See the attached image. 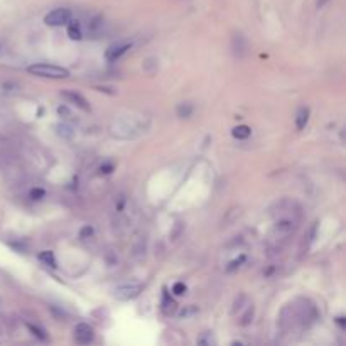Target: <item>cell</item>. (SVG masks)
<instances>
[{"mask_svg": "<svg viewBox=\"0 0 346 346\" xmlns=\"http://www.w3.org/2000/svg\"><path fill=\"white\" fill-rule=\"evenodd\" d=\"M29 73L35 74V76H41V78H68L69 76V71L66 68H61V66H56V64H47V63H39V64L29 66Z\"/></svg>", "mask_w": 346, "mask_h": 346, "instance_id": "obj_1", "label": "cell"}, {"mask_svg": "<svg viewBox=\"0 0 346 346\" xmlns=\"http://www.w3.org/2000/svg\"><path fill=\"white\" fill-rule=\"evenodd\" d=\"M69 20H71V10H68V8H54V10L44 17V22L47 25H52V27L66 25Z\"/></svg>", "mask_w": 346, "mask_h": 346, "instance_id": "obj_2", "label": "cell"}, {"mask_svg": "<svg viewBox=\"0 0 346 346\" xmlns=\"http://www.w3.org/2000/svg\"><path fill=\"white\" fill-rule=\"evenodd\" d=\"M144 287L140 284H128V286H120L115 289V297L118 301H130V299H135L137 296L140 294Z\"/></svg>", "mask_w": 346, "mask_h": 346, "instance_id": "obj_3", "label": "cell"}, {"mask_svg": "<svg viewBox=\"0 0 346 346\" xmlns=\"http://www.w3.org/2000/svg\"><path fill=\"white\" fill-rule=\"evenodd\" d=\"M74 340L78 341L79 345H88L95 340V331L90 325L86 323H79V325L74 328Z\"/></svg>", "mask_w": 346, "mask_h": 346, "instance_id": "obj_4", "label": "cell"}, {"mask_svg": "<svg viewBox=\"0 0 346 346\" xmlns=\"http://www.w3.org/2000/svg\"><path fill=\"white\" fill-rule=\"evenodd\" d=\"M232 47H233V52L237 54L238 57H243L247 54L248 51V41L245 39V35L243 34H235L233 39H232Z\"/></svg>", "mask_w": 346, "mask_h": 346, "instance_id": "obj_5", "label": "cell"}, {"mask_svg": "<svg viewBox=\"0 0 346 346\" xmlns=\"http://www.w3.org/2000/svg\"><path fill=\"white\" fill-rule=\"evenodd\" d=\"M61 95H63V98L68 100L69 103L76 105L78 108L85 110V112H88V110H90V105H88L86 98H85V96L79 95V93H76V91H63Z\"/></svg>", "mask_w": 346, "mask_h": 346, "instance_id": "obj_6", "label": "cell"}, {"mask_svg": "<svg viewBox=\"0 0 346 346\" xmlns=\"http://www.w3.org/2000/svg\"><path fill=\"white\" fill-rule=\"evenodd\" d=\"M130 49V46L128 44H117V46H112V47H108L105 52V57L108 61H117L118 57H120L122 54H125V52Z\"/></svg>", "mask_w": 346, "mask_h": 346, "instance_id": "obj_7", "label": "cell"}, {"mask_svg": "<svg viewBox=\"0 0 346 346\" xmlns=\"http://www.w3.org/2000/svg\"><path fill=\"white\" fill-rule=\"evenodd\" d=\"M308 120H309V108L303 106V108H299V112H297V117H296V127H297V130H303V128L306 127V123H308Z\"/></svg>", "mask_w": 346, "mask_h": 346, "instance_id": "obj_8", "label": "cell"}, {"mask_svg": "<svg viewBox=\"0 0 346 346\" xmlns=\"http://www.w3.org/2000/svg\"><path fill=\"white\" fill-rule=\"evenodd\" d=\"M101 29H103V17H100V15L91 19L90 24H88V32L90 34H98Z\"/></svg>", "mask_w": 346, "mask_h": 346, "instance_id": "obj_9", "label": "cell"}, {"mask_svg": "<svg viewBox=\"0 0 346 346\" xmlns=\"http://www.w3.org/2000/svg\"><path fill=\"white\" fill-rule=\"evenodd\" d=\"M68 35L73 41H79V39L83 37L81 35V30H79V25L76 24V22H68Z\"/></svg>", "mask_w": 346, "mask_h": 346, "instance_id": "obj_10", "label": "cell"}, {"mask_svg": "<svg viewBox=\"0 0 346 346\" xmlns=\"http://www.w3.org/2000/svg\"><path fill=\"white\" fill-rule=\"evenodd\" d=\"M232 134H233L235 139L243 140V139H248V137H250V128H248L247 125H238V127L233 128Z\"/></svg>", "mask_w": 346, "mask_h": 346, "instance_id": "obj_11", "label": "cell"}, {"mask_svg": "<svg viewBox=\"0 0 346 346\" xmlns=\"http://www.w3.org/2000/svg\"><path fill=\"white\" fill-rule=\"evenodd\" d=\"M191 113H193V105L191 103H179L177 105V115H179L181 118H188V117H191Z\"/></svg>", "mask_w": 346, "mask_h": 346, "instance_id": "obj_12", "label": "cell"}, {"mask_svg": "<svg viewBox=\"0 0 346 346\" xmlns=\"http://www.w3.org/2000/svg\"><path fill=\"white\" fill-rule=\"evenodd\" d=\"M39 260H42L44 264L46 265H51L52 269L56 267V259H54V254H52V252H41V254H39Z\"/></svg>", "mask_w": 346, "mask_h": 346, "instance_id": "obj_13", "label": "cell"}, {"mask_svg": "<svg viewBox=\"0 0 346 346\" xmlns=\"http://www.w3.org/2000/svg\"><path fill=\"white\" fill-rule=\"evenodd\" d=\"M252 318H254V306H250V308L247 309V313L243 314L242 316V321H240V325L242 326H247V325H250L252 323Z\"/></svg>", "mask_w": 346, "mask_h": 346, "instance_id": "obj_14", "label": "cell"}, {"mask_svg": "<svg viewBox=\"0 0 346 346\" xmlns=\"http://www.w3.org/2000/svg\"><path fill=\"white\" fill-rule=\"evenodd\" d=\"M29 330L32 331V335L37 336V338L41 340V341H46V340H47V336L44 335V331L41 330V328H35V326H32V325H29Z\"/></svg>", "mask_w": 346, "mask_h": 346, "instance_id": "obj_15", "label": "cell"}, {"mask_svg": "<svg viewBox=\"0 0 346 346\" xmlns=\"http://www.w3.org/2000/svg\"><path fill=\"white\" fill-rule=\"evenodd\" d=\"M184 292H186V286L183 282L174 284V287H172V294H174V296H183Z\"/></svg>", "mask_w": 346, "mask_h": 346, "instance_id": "obj_16", "label": "cell"}, {"mask_svg": "<svg viewBox=\"0 0 346 346\" xmlns=\"http://www.w3.org/2000/svg\"><path fill=\"white\" fill-rule=\"evenodd\" d=\"M44 196H46V193H44V189H39V188H35V189H32L30 191V198L32 199H42Z\"/></svg>", "mask_w": 346, "mask_h": 346, "instance_id": "obj_17", "label": "cell"}, {"mask_svg": "<svg viewBox=\"0 0 346 346\" xmlns=\"http://www.w3.org/2000/svg\"><path fill=\"white\" fill-rule=\"evenodd\" d=\"M91 233H93V228L90 225H86V226H83V228H81V233H79V235H81V238H86V237H90Z\"/></svg>", "mask_w": 346, "mask_h": 346, "instance_id": "obj_18", "label": "cell"}, {"mask_svg": "<svg viewBox=\"0 0 346 346\" xmlns=\"http://www.w3.org/2000/svg\"><path fill=\"white\" fill-rule=\"evenodd\" d=\"M113 166L112 164H106V166H101V172H105V174H108V172H112Z\"/></svg>", "mask_w": 346, "mask_h": 346, "instance_id": "obj_19", "label": "cell"}, {"mask_svg": "<svg viewBox=\"0 0 346 346\" xmlns=\"http://www.w3.org/2000/svg\"><path fill=\"white\" fill-rule=\"evenodd\" d=\"M199 343H201V345H211V343H215V340H213V338H199Z\"/></svg>", "mask_w": 346, "mask_h": 346, "instance_id": "obj_20", "label": "cell"}, {"mask_svg": "<svg viewBox=\"0 0 346 346\" xmlns=\"http://www.w3.org/2000/svg\"><path fill=\"white\" fill-rule=\"evenodd\" d=\"M328 2H330V0H318V8H323Z\"/></svg>", "mask_w": 346, "mask_h": 346, "instance_id": "obj_21", "label": "cell"}]
</instances>
